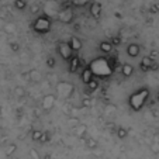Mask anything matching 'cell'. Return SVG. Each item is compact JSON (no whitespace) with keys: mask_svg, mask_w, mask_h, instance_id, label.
Masks as SVG:
<instances>
[{"mask_svg":"<svg viewBox=\"0 0 159 159\" xmlns=\"http://www.w3.org/2000/svg\"><path fill=\"white\" fill-rule=\"evenodd\" d=\"M110 42H111L113 45H114V47H118V45L121 44V37H113Z\"/></svg>","mask_w":159,"mask_h":159,"instance_id":"30","label":"cell"},{"mask_svg":"<svg viewBox=\"0 0 159 159\" xmlns=\"http://www.w3.org/2000/svg\"><path fill=\"white\" fill-rule=\"evenodd\" d=\"M55 103H57V96L54 93H48L45 94L41 100V107L45 113H49L52 108L55 107Z\"/></svg>","mask_w":159,"mask_h":159,"instance_id":"6","label":"cell"},{"mask_svg":"<svg viewBox=\"0 0 159 159\" xmlns=\"http://www.w3.org/2000/svg\"><path fill=\"white\" fill-rule=\"evenodd\" d=\"M139 54H141V47H139V44L131 42V44L127 45V55H128L129 58L135 59V58L139 57Z\"/></svg>","mask_w":159,"mask_h":159,"instance_id":"11","label":"cell"},{"mask_svg":"<svg viewBox=\"0 0 159 159\" xmlns=\"http://www.w3.org/2000/svg\"><path fill=\"white\" fill-rule=\"evenodd\" d=\"M47 141H49V132H44V134H42V138H41V141H39V142H47Z\"/></svg>","mask_w":159,"mask_h":159,"instance_id":"32","label":"cell"},{"mask_svg":"<svg viewBox=\"0 0 159 159\" xmlns=\"http://www.w3.org/2000/svg\"><path fill=\"white\" fill-rule=\"evenodd\" d=\"M42 134H44V132L39 131V129H34V131L31 132V139L35 141V142H39L41 141V138H42Z\"/></svg>","mask_w":159,"mask_h":159,"instance_id":"22","label":"cell"},{"mask_svg":"<svg viewBox=\"0 0 159 159\" xmlns=\"http://www.w3.org/2000/svg\"><path fill=\"white\" fill-rule=\"evenodd\" d=\"M10 159H18V158H16V156H11V158H10Z\"/></svg>","mask_w":159,"mask_h":159,"instance_id":"36","label":"cell"},{"mask_svg":"<svg viewBox=\"0 0 159 159\" xmlns=\"http://www.w3.org/2000/svg\"><path fill=\"white\" fill-rule=\"evenodd\" d=\"M148 99H149V89L148 87H139L135 92H132L128 97V106L132 111H141L144 106L147 104Z\"/></svg>","mask_w":159,"mask_h":159,"instance_id":"1","label":"cell"},{"mask_svg":"<svg viewBox=\"0 0 159 159\" xmlns=\"http://www.w3.org/2000/svg\"><path fill=\"white\" fill-rule=\"evenodd\" d=\"M57 18L59 23H62V24H72L73 21H75V11H73V7L72 6L62 7V9L58 11Z\"/></svg>","mask_w":159,"mask_h":159,"instance_id":"4","label":"cell"},{"mask_svg":"<svg viewBox=\"0 0 159 159\" xmlns=\"http://www.w3.org/2000/svg\"><path fill=\"white\" fill-rule=\"evenodd\" d=\"M10 49H11L13 52H18L20 51V47H18L17 42H10Z\"/></svg>","mask_w":159,"mask_h":159,"instance_id":"31","label":"cell"},{"mask_svg":"<svg viewBox=\"0 0 159 159\" xmlns=\"http://www.w3.org/2000/svg\"><path fill=\"white\" fill-rule=\"evenodd\" d=\"M45 66L49 68V69H54L55 66H57V59H55L54 57H48L45 59Z\"/></svg>","mask_w":159,"mask_h":159,"instance_id":"23","label":"cell"},{"mask_svg":"<svg viewBox=\"0 0 159 159\" xmlns=\"http://www.w3.org/2000/svg\"><path fill=\"white\" fill-rule=\"evenodd\" d=\"M116 134H117V137H118L120 139H124V138H127L128 132H127V129L124 128V127H118V128H117V132H116Z\"/></svg>","mask_w":159,"mask_h":159,"instance_id":"24","label":"cell"},{"mask_svg":"<svg viewBox=\"0 0 159 159\" xmlns=\"http://www.w3.org/2000/svg\"><path fill=\"white\" fill-rule=\"evenodd\" d=\"M90 106H92V99L84 97V99L82 100V107H90Z\"/></svg>","mask_w":159,"mask_h":159,"instance_id":"29","label":"cell"},{"mask_svg":"<svg viewBox=\"0 0 159 159\" xmlns=\"http://www.w3.org/2000/svg\"><path fill=\"white\" fill-rule=\"evenodd\" d=\"M89 11H90V16L94 18V20H99L102 17V4L99 2H92L90 3V7H89Z\"/></svg>","mask_w":159,"mask_h":159,"instance_id":"12","label":"cell"},{"mask_svg":"<svg viewBox=\"0 0 159 159\" xmlns=\"http://www.w3.org/2000/svg\"><path fill=\"white\" fill-rule=\"evenodd\" d=\"M86 145H87V148H92V149H94V148H97V141H94L93 138H89L86 141Z\"/></svg>","mask_w":159,"mask_h":159,"instance_id":"27","label":"cell"},{"mask_svg":"<svg viewBox=\"0 0 159 159\" xmlns=\"http://www.w3.org/2000/svg\"><path fill=\"white\" fill-rule=\"evenodd\" d=\"M156 100L159 102V92H158V94H156Z\"/></svg>","mask_w":159,"mask_h":159,"instance_id":"35","label":"cell"},{"mask_svg":"<svg viewBox=\"0 0 159 159\" xmlns=\"http://www.w3.org/2000/svg\"><path fill=\"white\" fill-rule=\"evenodd\" d=\"M156 61L153 59L152 57H144L141 59V62H139V69L142 70V72H149V70H152V68L155 66Z\"/></svg>","mask_w":159,"mask_h":159,"instance_id":"8","label":"cell"},{"mask_svg":"<svg viewBox=\"0 0 159 159\" xmlns=\"http://www.w3.org/2000/svg\"><path fill=\"white\" fill-rule=\"evenodd\" d=\"M113 48H114V45L111 44L110 41H102L99 44V49H100V52H103V54H111Z\"/></svg>","mask_w":159,"mask_h":159,"instance_id":"16","label":"cell"},{"mask_svg":"<svg viewBox=\"0 0 159 159\" xmlns=\"http://www.w3.org/2000/svg\"><path fill=\"white\" fill-rule=\"evenodd\" d=\"M13 6H14V9L18 10V11H24V10L27 9L28 3H27V0H14V2H13Z\"/></svg>","mask_w":159,"mask_h":159,"instance_id":"18","label":"cell"},{"mask_svg":"<svg viewBox=\"0 0 159 159\" xmlns=\"http://www.w3.org/2000/svg\"><path fill=\"white\" fill-rule=\"evenodd\" d=\"M73 92H75V86H73L70 82L61 80L57 83V94L61 99L66 100V99H69V97H72Z\"/></svg>","mask_w":159,"mask_h":159,"instance_id":"3","label":"cell"},{"mask_svg":"<svg viewBox=\"0 0 159 159\" xmlns=\"http://www.w3.org/2000/svg\"><path fill=\"white\" fill-rule=\"evenodd\" d=\"M72 132H73V135L79 137V138H83L84 135L87 134V125H86V124H79V125L73 127Z\"/></svg>","mask_w":159,"mask_h":159,"instance_id":"14","label":"cell"},{"mask_svg":"<svg viewBox=\"0 0 159 159\" xmlns=\"http://www.w3.org/2000/svg\"><path fill=\"white\" fill-rule=\"evenodd\" d=\"M149 149L152 153H155V155H159V141H153L152 144L149 145Z\"/></svg>","mask_w":159,"mask_h":159,"instance_id":"25","label":"cell"},{"mask_svg":"<svg viewBox=\"0 0 159 159\" xmlns=\"http://www.w3.org/2000/svg\"><path fill=\"white\" fill-rule=\"evenodd\" d=\"M30 156H31V159H41V155L38 153V151L37 149H30Z\"/></svg>","mask_w":159,"mask_h":159,"instance_id":"28","label":"cell"},{"mask_svg":"<svg viewBox=\"0 0 159 159\" xmlns=\"http://www.w3.org/2000/svg\"><path fill=\"white\" fill-rule=\"evenodd\" d=\"M23 76H24L28 82H34V83H38V82L42 79V73L39 72L38 69H35V68H34V69H30L25 73H23Z\"/></svg>","mask_w":159,"mask_h":159,"instance_id":"10","label":"cell"},{"mask_svg":"<svg viewBox=\"0 0 159 159\" xmlns=\"http://www.w3.org/2000/svg\"><path fill=\"white\" fill-rule=\"evenodd\" d=\"M38 10H39L38 6H33V7H31V13H38Z\"/></svg>","mask_w":159,"mask_h":159,"instance_id":"34","label":"cell"},{"mask_svg":"<svg viewBox=\"0 0 159 159\" xmlns=\"http://www.w3.org/2000/svg\"><path fill=\"white\" fill-rule=\"evenodd\" d=\"M92 3V0H70V6L73 9H83V7L89 6Z\"/></svg>","mask_w":159,"mask_h":159,"instance_id":"17","label":"cell"},{"mask_svg":"<svg viewBox=\"0 0 159 159\" xmlns=\"http://www.w3.org/2000/svg\"><path fill=\"white\" fill-rule=\"evenodd\" d=\"M57 52L59 54V57L62 58L65 62H69V59L73 57V54L75 52L72 51V48H70L69 42L66 41H59L57 44Z\"/></svg>","mask_w":159,"mask_h":159,"instance_id":"5","label":"cell"},{"mask_svg":"<svg viewBox=\"0 0 159 159\" xmlns=\"http://www.w3.org/2000/svg\"><path fill=\"white\" fill-rule=\"evenodd\" d=\"M97 89H99V82H97V79H93V80L87 84V92H89V93H93Z\"/></svg>","mask_w":159,"mask_h":159,"instance_id":"21","label":"cell"},{"mask_svg":"<svg viewBox=\"0 0 159 159\" xmlns=\"http://www.w3.org/2000/svg\"><path fill=\"white\" fill-rule=\"evenodd\" d=\"M31 30L38 35H47L52 30V18L45 13L37 16L31 23Z\"/></svg>","mask_w":159,"mask_h":159,"instance_id":"2","label":"cell"},{"mask_svg":"<svg viewBox=\"0 0 159 159\" xmlns=\"http://www.w3.org/2000/svg\"><path fill=\"white\" fill-rule=\"evenodd\" d=\"M121 75L124 78H131L134 75V66L131 63H123L121 65Z\"/></svg>","mask_w":159,"mask_h":159,"instance_id":"15","label":"cell"},{"mask_svg":"<svg viewBox=\"0 0 159 159\" xmlns=\"http://www.w3.org/2000/svg\"><path fill=\"white\" fill-rule=\"evenodd\" d=\"M117 110V107H116V106H107V108H106V113H107V114H111L110 111H116Z\"/></svg>","mask_w":159,"mask_h":159,"instance_id":"33","label":"cell"},{"mask_svg":"<svg viewBox=\"0 0 159 159\" xmlns=\"http://www.w3.org/2000/svg\"><path fill=\"white\" fill-rule=\"evenodd\" d=\"M14 96L17 97V99H23V97L25 96V89L21 86H16L14 87Z\"/></svg>","mask_w":159,"mask_h":159,"instance_id":"20","label":"cell"},{"mask_svg":"<svg viewBox=\"0 0 159 159\" xmlns=\"http://www.w3.org/2000/svg\"><path fill=\"white\" fill-rule=\"evenodd\" d=\"M80 78H82V82H83L86 86L94 79V73H93V70H92V68H90L89 65L84 66L83 69L80 70Z\"/></svg>","mask_w":159,"mask_h":159,"instance_id":"9","label":"cell"},{"mask_svg":"<svg viewBox=\"0 0 159 159\" xmlns=\"http://www.w3.org/2000/svg\"><path fill=\"white\" fill-rule=\"evenodd\" d=\"M4 33L6 34H14L16 33V25L13 23H7L6 27H4Z\"/></svg>","mask_w":159,"mask_h":159,"instance_id":"26","label":"cell"},{"mask_svg":"<svg viewBox=\"0 0 159 159\" xmlns=\"http://www.w3.org/2000/svg\"><path fill=\"white\" fill-rule=\"evenodd\" d=\"M68 69H69L70 73H78L79 70H82L80 58H79L76 54H73V57L70 58L69 62H68Z\"/></svg>","mask_w":159,"mask_h":159,"instance_id":"7","label":"cell"},{"mask_svg":"<svg viewBox=\"0 0 159 159\" xmlns=\"http://www.w3.org/2000/svg\"><path fill=\"white\" fill-rule=\"evenodd\" d=\"M16 151H17V145H16L14 142H11V144H9V145L6 147V149H4V153H6V156L11 158V156L14 155Z\"/></svg>","mask_w":159,"mask_h":159,"instance_id":"19","label":"cell"},{"mask_svg":"<svg viewBox=\"0 0 159 159\" xmlns=\"http://www.w3.org/2000/svg\"><path fill=\"white\" fill-rule=\"evenodd\" d=\"M68 42H69L70 48H72L73 52H79L82 49V47H83V42H82V39H79V37H76V35L70 37Z\"/></svg>","mask_w":159,"mask_h":159,"instance_id":"13","label":"cell"}]
</instances>
